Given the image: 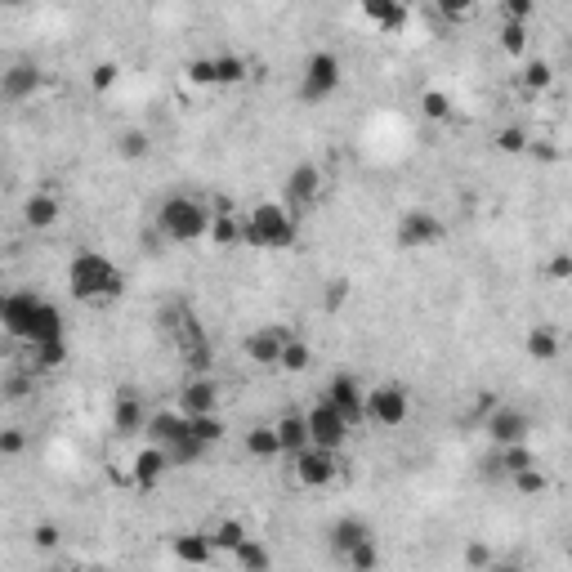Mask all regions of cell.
Here are the masks:
<instances>
[{"label": "cell", "instance_id": "6", "mask_svg": "<svg viewBox=\"0 0 572 572\" xmlns=\"http://www.w3.org/2000/svg\"><path fill=\"white\" fill-rule=\"evenodd\" d=\"M447 242V224L434 211H403L394 224V246L398 251H434Z\"/></svg>", "mask_w": 572, "mask_h": 572}, {"label": "cell", "instance_id": "15", "mask_svg": "<svg viewBox=\"0 0 572 572\" xmlns=\"http://www.w3.org/2000/svg\"><path fill=\"white\" fill-rule=\"evenodd\" d=\"M36 304H41V295H32V291H18V295H5V300H0V327H5L14 340H23V345H27V336H32Z\"/></svg>", "mask_w": 572, "mask_h": 572}, {"label": "cell", "instance_id": "33", "mask_svg": "<svg viewBox=\"0 0 572 572\" xmlns=\"http://www.w3.org/2000/svg\"><path fill=\"white\" fill-rule=\"evenodd\" d=\"M528 358L555 362V358H559V331H555V327H532V331H528Z\"/></svg>", "mask_w": 572, "mask_h": 572}, {"label": "cell", "instance_id": "4", "mask_svg": "<svg viewBox=\"0 0 572 572\" xmlns=\"http://www.w3.org/2000/svg\"><path fill=\"white\" fill-rule=\"evenodd\" d=\"M291 479H295V488H304V492H327V488H336V479H340V452H327V447H300V452L291 456Z\"/></svg>", "mask_w": 572, "mask_h": 572}, {"label": "cell", "instance_id": "12", "mask_svg": "<svg viewBox=\"0 0 572 572\" xmlns=\"http://www.w3.org/2000/svg\"><path fill=\"white\" fill-rule=\"evenodd\" d=\"M41 85H45V72L36 68L32 59H18V63H9V68L0 72V99L5 103H27V99L41 94Z\"/></svg>", "mask_w": 572, "mask_h": 572}, {"label": "cell", "instance_id": "7", "mask_svg": "<svg viewBox=\"0 0 572 572\" xmlns=\"http://www.w3.org/2000/svg\"><path fill=\"white\" fill-rule=\"evenodd\" d=\"M251 76V63L242 54H206V59L188 63V81L206 85V90H228V85H242Z\"/></svg>", "mask_w": 572, "mask_h": 572}, {"label": "cell", "instance_id": "35", "mask_svg": "<svg viewBox=\"0 0 572 572\" xmlns=\"http://www.w3.org/2000/svg\"><path fill=\"white\" fill-rule=\"evenodd\" d=\"M550 85H555V68H550L546 59H528V63H523V90H528V94H546Z\"/></svg>", "mask_w": 572, "mask_h": 572}, {"label": "cell", "instance_id": "19", "mask_svg": "<svg viewBox=\"0 0 572 572\" xmlns=\"http://www.w3.org/2000/svg\"><path fill=\"white\" fill-rule=\"evenodd\" d=\"M170 470V461H166V447H157V443H148V447H139L135 452V461H130V474H135V488L143 492H152L161 483V474Z\"/></svg>", "mask_w": 572, "mask_h": 572}, {"label": "cell", "instance_id": "44", "mask_svg": "<svg viewBox=\"0 0 572 572\" xmlns=\"http://www.w3.org/2000/svg\"><path fill=\"white\" fill-rule=\"evenodd\" d=\"M345 564L354 568V572H371V568L380 564V555H376V546H371V537L362 541V546H354V550H349V555H345Z\"/></svg>", "mask_w": 572, "mask_h": 572}, {"label": "cell", "instance_id": "26", "mask_svg": "<svg viewBox=\"0 0 572 572\" xmlns=\"http://www.w3.org/2000/svg\"><path fill=\"white\" fill-rule=\"evenodd\" d=\"M211 537V546H215V555H233L237 546H242L251 532H246V523L242 519H215V528L206 532Z\"/></svg>", "mask_w": 572, "mask_h": 572}, {"label": "cell", "instance_id": "22", "mask_svg": "<svg viewBox=\"0 0 572 572\" xmlns=\"http://www.w3.org/2000/svg\"><path fill=\"white\" fill-rule=\"evenodd\" d=\"M170 550H175L179 564H211L215 559V546L206 532H179V537L170 541Z\"/></svg>", "mask_w": 572, "mask_h": 572}, {"label": "cell", "instance_id": "5", "mask_svg": "<svg viewBox=\"0 0 572 572\" xmlns=\"http://www.w3.org/2000/svg\"><path fill=\"white\" fill-rule=\"evenodd\" d=\"M340 81H345V63H340L331 50H313L309 59H304V72H300V99L304 103L331 99V94L340 90Z\"/></svg>", "mask_w": 572, "mask_h": 572}, {"label": "cell", "instance_id": "47", "mask_svg": "<svg viewBox=\"0 0 572 572\" xmlns=\"http://www.w3.org/2000/svg\"><path fill=\"white\" fill-rule=\"evenodd\" d=\"M550 278H555V282H568L572 278V255L568 251H559L555 260H550Z\"/></svg>", "mask_w": 572, "mask_h": 572}, {"label": "cell", "instance_id": "29", "mask_svg": "<svg viewBox=\"0 0 572 572\" xmlns=\"http://www.w3.org/2000/svg\"><path fill=\"white\" fill-rule=\"evenodd\" d=\"M202 456H206V443H202V438H193V434H179L175 443H166L170 470H188V465H197Z\"/></svg>", "mask_w": 572, "mask_h": 572}, {"label": "cell", "instance_id": "8", "mask_svg": "<svg viewBox=\"0 0 572 572\" xmlns=\"http://www.w3.org/2000/svg\"><path fill=\"white\" fill-rule=\"evenodd\" d=\"M407 416H412V394L403 385H376L367 389V425L376 429H403Z\"/></svg>", "mask_w": 572, "mask_h": 572}, {"label": "cell", "instance_id": "9", "mask_svg": "<svg viewBox=\"0 0 572 572\" xmlns=\"http://www.w3.org/2000/svg\"><path fill=\"white\" fill-rule=\"evenodd\" d=\"M304 425H309V443L313 447H327V452H340V447L349 443V434H354V429L345 425V416H340L327 398H322L318 407H309V412H304Z\"/></svg>", "mask_w": 572, "mask_h": 572}, {"label": "cell", "instance_id": "28", "mask_svg": "<svg viewBox=\"0 0 572 572\" xmlns=\"http://www.w3.org/2000/svg\"><path fill=\"white\" fill-rule=\"evenodd\" d=\"M246 456H255V461H278L282 456V443H278V429L273 425H255L251 434H246Z\"/></svg>", "mask_w": 572, "mask_h": 572}, {"label": "cell", "instance_id": "10", "mask_svg": "<svg viewBox=\"0 0 572 572\" xmlns=\"http://www.w3.org/2000/svg\"><path fill=\"white\" fill-rule=\"evenodd\" d=\"M327 403L336 407L340 416H345L349 429H362V425H367V389H362L358 376H349V371H340V376L327 385Z\"/></svg>", "mask_w": 572, "mask_h": 572}, {"label": "cell", "instance_id": "1", "mask_svg": "<svg viewBox=\"0 0 572 572\" xmlns=\"http://www.w3.org/2000/svg\"><path fill=\"white\" fill-rule=\"evenodd\" d=\"M68 286H72V295L81 304H94V309H99V304L121 300V291H126V273L99 251H76L72 264H68Z\"/></svg>", "mask_w": 572, "mask_h": 572}, {"label": "cell", "instance_id": "13", "mask_svg": "<svg viewBox=\"0 0 572 572\" xmlns=\"http://www.w3.org/2000/svg\"><path fill=\"white\" fill-rule=\"evenodd\" d=\"M286 340H291V331H286V327H260V331H251V336L242 340V354H246L251 367L278 371V354H282Z\"/></svg>", "mask_w": 572, "mask_h": 572}, {"label": "cell", "instance_id": "46", "mask_svg": "<svg viewBox=\"0 0 572 572\" xmlns=\"http://www.w3.org/2000/svg\"><path fill=\"white\" fill-rule=\"evenodd\" d=\"M23 452H27L23 429H0V456H23Z\"/></svg>", "mask_w": 572, "mask_h": 572}, {"label": "cell", "instance_id": "49", "mask_svg": "<svg viewBox=\"0 0 572 572\" xmlns=\"http://www.w3.org/2000/svg\"><path fill=\"white\" fill-rule=\"evenodd\" d=\"M23 5H32V0H0V9H23Z\"/></svg>", "mask_w": 572, "mask_h": 572}, {"label": "cell", "instance_id": "32", "mask_svg": "<svg viewBox=\"0 0 572 572\" xmlns=\"http://www.w3.org/2000/svg\"><path fill=\"white\" fill-rule=\"evenodd\" d=\"M188 434L202 438L206 447H215V443H224L228 425H224V416L219 412H202V416H188Z\"/></svg>", "mask_w": 572, "mask_h": 572}, {"label": "cell", "instance_id": "34", "mask_svg": "<svg viewBox=\"0 0 572 572\" xmlns=\"http://www.w3.org/2000/svg\"><path fill=\"white\" fill-rule=\"evenodd\" d=\"M233 564L246 568V572H264V568H273V555H269V550H264L255 537H246L242 546L233 550Z\"/></svg>", "mask_w": 572, "mask_h": 572}, {"label": "cell", "instance_id": "25", "mask_svg": "<svg viewBox=\"0 0 572 572\" xmlns=\"http://www.w3.org/2000/svg\"><path fill=\"white\" fill-rule=\"evenodd\" d=\"M497 45H501V54H505V59H528V50H532L528 23H510V18H501Z\"/></svg>", "mask_w": 572, "mask_h": 572}, {"label": "cell", "instance_id": "18", "mask_svg": "<svg viewBox=\"0 0 572 572\" xmlns=\"http://www.w3.org/2000/svg\"><path fill=\"white\" fill-rule=\"evenodd\" d=\"M358 9H362V18H367L376 32L403 36V27H407V5H403V0H358Z\"/></svg>", "mask_w": 572, "mask_h": 572}, {"label": "cell", "instance_id": "41", "mask_svg": "<svg viewBox=\"0 0 572 572\" xmlns=\"http://www.w3.org/2000/svg\"><path fill=\"white\" fill-rule=\"evenodd\" d=\"M117 81H121V68H117V63H112V59L94 63V72H90L94 94H108V90H117Z\"/></svg>", "mask_w": 572, "mask_h": 572}, {"label": "cell", "instance_id": "2", "mask_svg": "<svg viewBox=\"0 0 572 572\" xmlns=\"http://www.w3.org/2000/svg\"><path fill=\"white\" fill-rule=\"evenodd\" d=\"M242 242L255 251H291L300 242V215L286 202H260L251 215H242Z\"/></svg>", "mask_w": 572, "mask_h": 572}, {"label": "cell", "instance_id": "24", "mask_svg": "<svg viewBox=\"0 0 572 572\" xmlns=\"http://www.w3.org/2000/svg\"><path fill=\"white\" fill-rule=\"evenodd\" d=\"M206 242L219 246V251L237 246V242H242V215H233V211H211V228H206Z\"/></svg>", "mask_w": 572, "mask_h": 572}, {"label": "cell", "instance_id": "11", "mask_svg": "<svg viewBox=\"0 0 572 572\" xmlns=\"http://www.w3.org/2000/svg\"><path fill=\"white\" fill-rule=\"evenodd\" d=\"M322 193H327V175H322V166L300 161V166L291 170V179H286V206L300 215V211H309V206H318Z\"/></svg>", "mask_w": 572, "mask_h": 572}, {"label": "cell", "instance_id": "30", "mask_svg": "<svg viewBox=\"0 0 572 572\" xmlns=\"http://www.w3.org/2000/svg\"><path fill=\"white\" fill-rule=\"evenodd\" d=\"M36 358V371H59L63 362H68V336H50V340H36V345H27Z\"/></svg>", "mask_w": 572, "mask_h": 572}, {"label": "cell", "instance_id": "43", "mask_svg": "<svg viewBox=\"0 0 572 572\" xmlns=\"http://www.w3.org/2000/svg\"><path fill=\"white\" fill-rule=\"evenodd\" d=\"M32 546L36 550H59L63 546V528L59 523H32Z\"/></svg>", "mask_w": 572, "mask_h": 572}, {"label": "cell", "instance_id": "36", "mask_svg": "<svg viewBox=\"0 0 572 572\" xmlns=\"http://www.w3.org/2000/svg\"><path fill=\"white\" fill-rule=\"evenodd\" d=\"M117 152L126 161H143L152 152V139H148V130H139V126H130V130H121L117 135Z\"/></svg>", "mask_w": 572, "mask_h": 572}, {"label": "cell", "instance_id": "40", "mask_svg": "<svg viewBox=\"0 0 572 572\" xmlns=\"http://www.w3.org/2000/svg\"><path fill=\"white\" fill-rule=\"evenodd\" d=\"M0 394H5V403H23L27 394H36V376L32 371H14V376L0 385Z\"/></svg>", "mask_w": 572, "mask_h": 572}, {"label": "cell", "instance_id": "38", "mask_svg": "<svg viewBox=\"0 0 572 572\" xmlns=\"http://www.w3.org/2000/svg\"><path fill=\"white\" fill-rule=\"evenodd\" d=\"M434 9H438V18H443V23L461 27V23H470V18L479 14V0H434Z\"/></svg>", "mask_w": 572, "mask_h": 572}, {"label": "cell", "instance_id": "31", "mask_svg": "<svg viewBox=\"0 0 572 572\" xmlns=\"http://www.w3.org/2000/svg\"><path fill=\"white\" fill-rule=\"evenodd\" d=\"M309 367H313V345L291 331V340H286L282 354H278V371H291V376H300V371H309Z\"/></svg>", "mask_w": 572, "mask_h": 572}, {"label": "cell", "instance_id": "23", "mask_svg": "<svg viewBox=\"0 0 572 572\" xmlns=\"http://www.w3.org/2000/svg\"><path fill=\"white\" fill-rule=\"evenodd\" d=\"M143 434H148L157 447H166V443H175L179 434H188V416L184 412H152L148 425H143Z\"/></svg>", "mask_w": 572, "mask_h": 572}, {"label": "cell", "instance_id": "14", "mask_svg": "<svg viewBox=\"0 0 572 572\" xmlns=\"http://www.w3.org/2000/svg\"><path fill=\"white\" fill-rule=\"evenodd\" d=\"M488 438H492V447H505V443H528V434H532V416L528 412H519V407H492L488 412Z\"/></svg>", "mask_w": 572, "mask_h": 572}, {"label": "cell", "instance_id": "48", "mask_svg": "<svg viewBox=\"0 0 572 572\" xmlns=\"http://www.w3.org/2000/svg\"><path fill=\"white\" fill-rule=\"evenodd\" d=\"M465 564H470V568H488V564H492V555H488L483 546H470V550H465Z\"/></svg>", "mask_w": 572, "mask_h": 572}, {"label": "cell", "instance_id": "37", "mask_svg": "<svg viewBox=\"0 0 572 572\" xmlns=\"http://www.w3.org/2000/svg\"><path fill=\"white\" fill-rule=\"evenodd\" d=\"M510 483H514V492H519V497H541V492L550 488V479H546V470H541V465H528V470L510 474Z\"/></svg>", "mask_w": 572, "mask_h": 572}, {"label": "cell", "instance_id": "17", "mask_svg": "<svg viewBox=\"0 0 572 572\" xmlns=\"http://www.w3.org/2000/svg\"><path fill=\"white\" fill-rule=\"evenodd\" d=\"M143 425H148L143 394H135V389H117V403H112V429H117L121 438H135V434H143Z\"/></svg>", "mask_w": 572, "mask_h": 572}, {"label": "cell", "instance_id": "3", "mask_svg": "<svg viewBox=\"0 0 572 572\" xmlns=\"http://www.w3.org/2000/svg\"><path fill=\"white\" fill-rule=\"evenodd\" d=\"M211 228V211H206L197 197H184V193H170L166 202L157 206V233L175 246H193L206 237Z\"/></svg>", "mask_w": 572, "mask_h": 572}, {"label": "cell", "instance_id": "39", "mask_svg": "<svg viewBox=\"0 0 572 572\" xmlns=\"http://www.w3.org/2000/svg\"><path fill=\"white\" fill-rule=\"evenodd\" d=\"M492 143H497V152H505V157H519V152H528V130H523V126H505V130H497V139H492Z\"/></svg>", "mask_w": 572, "mask_h": 572}, {"label": "cell", "instance_id": "21", "mask_svg": "<svg viewBox=\"0 0 572 572\" xmlns=\"http://www.w3.org/2000/svg\"><path fill=\"white\" fill-rule=\"evenodd\" d=\"M327 537H331V550H336V555L345 559L349 550L362 546V541L371 537V523H367V519H358V514H345V519H336V523H331V532H327Z\"/></svg>", "mask_w": 572, "mask_h": 572}, {"label": "cell", "instance_id": "27", "mask_svg": "<svg viewBox=\"0 0 572 572\" xmlns=\"http://www.w3.org/2000/svg\"><path fill=\"white\" fill-rule=\"evenodd\" d=\"M273 429H278L282 456H295V452H300V447H309V425H304V416L286 412L282 421H273Z\"/></svg>", "mask_w": 572, "mask_h": 572}, {"label": "cell", "instance_id": "20", "mask_svg": "<svg viewBox=\"0 0 572 572\" xmlns=\"http://www.w3.org/2000/svg\"><path fill=\"white\" fill-rule=\"evenodd\" d=\"M59 215H63V202H59L54 193H45V188H41V193H32V197L23 202V224L36 228V233L54 228V224H59Z\"/></svg>", "mask_w": 572, "mask_h": 572}, {"label": "cell", "instance_id": "16", "mask_svg": "<svg viewBox=\"0 0 572 572\" xmlns=\"http://www.w3.org/2000/svg\"><path fill=\"white\" fill-rule=\"evenodd\" d=\"M219 380L211 371H202V376H193L184 389H179V412L184 416H202V412H219Z\"/></svg>", "mask_w": 572, "mask_h": 572}, {"label": "cell", "instance_id": "45", "mask_svg": "<svg viewBox=\"0 0 572 572\" xmlns=\"http://www.w3.org/2000/svg\"><path fill=\"white\" fill-rule=\"evenodd\" d=\"M532 14H537V0H501V18L510 23H532Z\"/></svg>", "mask_w": 572, "mask_h": 572}, {"label": "cell", "instance_id": "42", "mask_svg": "<svg viewBox=\"0 0 572 572\" xmlns=\"http://www.w3.org/2000/svg\"><path fill=\"white\" fill-rule=\"evenodd\" d=\"M421 112L429 121H447V117H452V99H447L443 90H425L421 94Z\"/></svg>", "mask_w": 572, "mask_h": 572}]
</instances>
